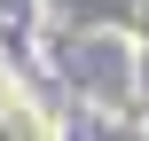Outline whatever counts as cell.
I'll return each instance as SVG.
<instances>
[{"mask_svg": "<svg viewBox=\"0 0 149 141\" xmlns=\"http://www.w3.org/2000/svg\"><path fill=\"white\" fill-rule=\"evenodd\" d=\"M0 141H47V133L24 118V102H8V94H0Z\"/></svg>", "mask_w": 149, "mask_h": 141, "instance_id": "obj_1", "label": "cell"}]
</instances>
